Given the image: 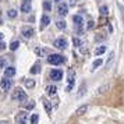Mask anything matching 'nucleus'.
I'll return each instance as SVG.
<instances>
[{
    "mask_svg": "<svg viewBox=\"0 0 124 124\" xmlns=\"http://www.w3.org/2000/svg\"><path fill=\"white\" fill-rule=\"evenodd\" d=\"M27 98H28L27 93H25L21 88H16L11 93V99L16 101V102H27Z\"/></svg>",
    "mask_w": 124,
    "mask_h": 124,
    "instance_id": "f257e3e1",
    "label": "nucleus"
},
{
    "mask_svg": "<svg viewBox=\"0 0 124 124\" xmlns=\"http://www.w3.org/2000/svg\"><path fill=\"white\" fill-rule=\"evenodd\" d=\"M47 62L50 63V64L57 66V64H62V63L64 62V57L60 56V54H50V56L47 57Z\"/></svg>",
    "mask_w": 124,
    "mask_h": 124,
    "instance_id": "f03ea898",
    "label": "nucleus"
},
{
    "mask_svg": "<svg viewBox=\"0 0 124 124\" xmlns=\"http://www.w3.org/2000/svg\"><path fill=\"white\" fill-rule=\"evenodd\" d=\"M16 121L18 124H27V121H28V113L18 112V114L16 116Z\"/></svg>",
    "mask_w": 124,
    "mask_h": 124,
    "instance_id": "7ed1b4c3",
    "label": "nucleus"
},
{
    "mask_svg": "<svg viewBox=\"0 0 124 124\" xmlns=\"http://www.w3.org/2000/svg\"><path fill=\"white\" fill-rule=\"evenodd\" d=\"M53 46L57 47V49L64 50V49L67 47V40H66V39H56V40H54V43H53Z\"/></svg>",
    "mask_w": 124,
    "mask_h": 124,
    "instance_id": "20e7f679",
    "label": "nucleus"
},
{
    "mask_svg": "<svg viewBox=\"0 0 124 124\" xmlns=\"http://www.w3.org/2000/svg\"><path fill=\"white\" fill-rule=\"evenodd\" d=\"M50 78L54 79V81H60L63 78V71H60V70H52Z\"/></svg>",
    "mask_w": 124,
    "mask_h": 124,
    "instance_id": "39448f33",
    "label": "nucleus"
},
{
    "mask_svg": "<svg viewBox=\"0 0 124 124\" xmlns=\"http://www.w3.org/2000/svg\"><path fill=\"white\" fill-rule=\"evenodd\" d=\"M67 13H68L67 4H64V3H60V4H59V8H57V14L64 17V16H67Z\"/></svg>",
    "mask_w": 124,
    "mask_h": 124,
    "instance_id": "423d86ee",
    "label": "nucleus"
},
{
    "mask_svg": "<svg viewBox=\"0 0 124 124\" xmlns=\"http://www.w3.org/2000/svg\"><path fill=\"white\" fill-rule=\"evenodd\" d=\"M21 10L24 13H29L31 10V0H23V3H21Z\"/></svg>",
    "mask_w": 124,
    "mask_h": 124,
    "instance_id": "0eeeda50",
    "label": "nucleus"
},
{
    "mask_svg": "<svg viewBox=\"0 0 124 124\" xmlns=\"http://www.w3.org/2000/svg\"><path fill=\"white\" fill-rule=\"evenodd\" d=\"M0 86H1L4 91L10 89V86H11V81H10V79H7V78L6 79H1V81H0Z\"/></svg>",
    "mask_w": 124,
    "mask_h": 124,
    "instance_id": "6e6552de",
    "label": "nucleus"
},
{
    "mask_svg": "<svg viewBox=\"0 0 124 124\" xmlns=\"http://www.w3.org/2000/svg\"><path fill=\"white\" fill-rule=\"evenodd\" d=\"M73 21L77 27H82V25H84V20H82V17H79V16H74Z\"/></svg>",
    "mask_w": 124,
    "mask_h": 124,
    "instance_id": "1a4fd4ad",
    "label": "nucleus"
},
{
    "mask_svg": "<svg viewBox=\"0 0 124 124\" xmlns=\"http://www.w3.org/2000/svg\"><path fill=\"white\" fill-rule=\"evenodd\" d=\"M74 77H75V71H74V70H68V77H67L68 85L74 84Z\"/></svg>",
    "mask_w": 124,
    "mask_h": 124,
    "instance_id": "9d476101",
    "label": "nucleus"
},
{
    "mask_svg": "<svg viewBox=\"0 0 124 124\" xmlns=\"http://www.w3.org/2000/svg\"><path fill=\"white\" fill-rule=\"evenodd\" d=\"M85 92H86V85H85V82H82L81 84V86H79V89H78V93H77V98H82V95H84Z\"/></svg>",
    "mask_w": 124,
    "mask_h": 124,
    "instance_id": "9b49d317",
    "label": "nucleus"
},
{
    "mask_svg": "<svg viewBox=\"0 0 124 124\" xmlns=\"http://www.w3.org/2000/svg\"><path fill=\"white\" fill-rule=\"evenodd\" d=\"M23 35L25 38H32V35H34V29L32 28H24L23 29Z\"/></svg>",
    "mask_w": 124,
    "mask_h": 124,
    "instance_id": "f8f14e48",
    "label": "nucleus"
},
{
    "mask_svg": "<svg viewBox=\"0 0 124 124\" xmlns=\"http://www.w3.org/2000/svg\"><path fill=\"white\" fill-rule=\"evenodd\" d=\"M42 102H43V106H45V109H46V113L52 114V106H50V103L47 102V99H46V98H42Z\"/></svg>",
    "mask_w": 124,
    "mask_h": 124,
    "instance_id": "ddd939ff",
    "label": "nucleus"
},
{
    "mask_svg": "<svg viewBox=\"0 0 124 124\" xmlns=\"http://www.w3.org/2000/svg\"><path fill=\"white\" fill-rule=\"evenodd\" d=\"M109 88H110V84H103L101 86V88H99V92H98V93H99V95H103V93H106L107 91H109Z\"/></svg>",
    "mask_w": 124,
    "mask_h": 124,
    "instance_id": "4468645a",
    "label": "nucleus"
},
{
    "mask_svg": "<svg viewBox=\"0 0 124 124\" xmlns=\"http://www.w3.org/2000/svg\"><path fill=\"white\" fill-rule=\"evenodd\" d=\"M4 74H6L7 78H8V77H13V75L16 74V68L14 67H7L6 70H4Z\"/></svg>",
    "mask_w": 124,
    "mask_h": 124,
    "instance_id": "2eb2a0df",
    "label": "nucleus"
},
{
    "mask_svg": "<svg viewBox=\"0 0 124 124\" xmlns=\"http://www.w3.org/2000/svg\"><path fill=\"white\" fill-rule=\"evenodd\" d=\"M86 110H88V106H86V105H82L81 107L77 109V116H82V114H85Z\"/></svg>",
    "mask_w": 124,
    "mask_h": 124,
    "instance_id": "dca6fc26",
    "label": "nucleus"
},
{
    "mask_svg": "<svg viewBox=\"0 0 124 124\" xmlns=\"http://www.w3.org/2000/svg\"><path fill=\"white\" fill-rule=\"evenodd\" d=\"M46 93H47V95H54V93H56V86H54V85H49V86L46 88Z\"/></svg>",
    "mask_w": 124,
    "mask_h": 124,
    "instance_id": "f3484780",
    "label": "nucleus"
},
{
    "mask_svg": "<svg viewBox=\"0 0 124 124\" xmlns=\"http://www.w3.org/2000/svg\"><path fill=\"white\" fill-rule=\"evenodd\" d=\"M105 52H106V46H99V47H96L95 49V54L96 56H99V54L105 53Z\"/></svg>",
    "mask_w": 124,
    "mask_h": 124,
    "instance_id": "a211bd4d",
    "label": "nucleus"
},
{
    "mask_svg": "<svg viewBox=\"0 0 124 124\" xmlns=\"http://www.w3.org/2000/svg\"><path fill=\"white\" fill-rule=\"evenodd\" d=\"M49 24H50V18L47 17V16H43L42 17V28L46 27V25H49Z\"/></svg>",
    "mask_w": 124,
    "mask_h": 124,
    "instance_id": "6ab92c4d",
    "label": "nucleus"
},
{
    "mask_svg": "<svg viewBox=\"0 0 124 124\" xmlns=\"http://www.w3.org/2000/svg\"><path fill=\"white\" fill-rule=\"evenodd\" d=\"M40 73V64H35L34 67L31 68V74H38Z\"/></svg>",
    "mask_w": 124,
    "mask_h": 124,
    "instance_id": "aec40b11",
    "label": "nucleus"
},
{
    "mask_svg": "<svg viewBox=\"0 0 124 124\" xmlns=\"http://www.w3.org/2000/svg\"><path fill=\"white\" fill-rule=\"evenodd\" d=\"M18 46H20V42L18 40H14V42H11V45H10V50H17L18 49Z\"/></svg>",
    "mask_w": 124,
    "mask_h": 124,
    "instance_id": "412c9836",
    "label": "nucleus"
},
{
    "mask_svg": "<svg viewBox=\"0 0 124 124\" xmlns=\"http://www.w3.org/2000/svg\"><path fill=\"white\" fill-rule=\"evenodd\" d=\"M25 86H27V88H34L35 81L34 79H27V81H25Z\"/></svg>",
    "mask_w": 124,
    "mask_h": 124,
    "instance_id": "4be33fe9",
    "label": "nucleus"
},
{
    "mask_svg": "<svg viewBox=\"0 0 124 124\" xmlns=\"http://www.w3.org/2000/svg\"><path fill=\"white\" fill-rule=\"evenodd\" d=\"M56 25H57V28L59 29H64L66 28V21H64V20H63V21H57Z\"/></svg>",
    "mask_w": 124,
    "mask_h": 124,
    "instance_id": "5701e85b",
    "label": "nucleus"
},
{
    "mask_svg": "<svg viewBox=\"0 0 124 124\" xmlns=\"http://www.w3.org/2000/svg\"><path fill=\"white\" fill-rule=\"evenodd\" d=\"M101 14L102 16H107V14H109V8H107V6H102L101 7Z\"/></svg>",
    "mask_w": 124,
    "mask_h": 124,
    "instance_id": "b1692460",
    "label": "nucleus"
},
{
    "mask_svg": "<svg viewBox=\"0 0 124 124\" xmlns=\"http://www.w3.org/2000/svg\"><path fill=\"white\" fill-rule=\"evenodd\" d=\"M43 8H45L46 11H50L52 10V3L50 1H45V3H43Z\"/></svg>",
    "mask_w": 124,
    "mask_h": 124,
    "instance_id": "393cba45",
    "label": "nucleus"
},
{
    "mask_svg": "<svg viewBox=\"0 0 124 124\" xmlns=\"http://www.w3.org/2000/svg\"><path fill=\"white\" fill-rule=\"evenodd\" d=\"M38 114H32V117H31V124H38Z\"/></svg>",
    "mask_w": 124,
    "mask_h": 124,
    "instance_id": "a878e982",
    "label": "nucleus"
},
{
    "mask_svg": "<svg viewBox=\"0 0 124 124\" xmlns=\"http://www.w3.org/2000/svg\"><path fill=\"white\" fill-rule=\"evenodd\" d=\"M8 17L10 18H16L17 17V11H16V10H10V11H8Z\"/></svg>",
    "mask_w": 124,
    "mask_h": 124,
    "instance_id": "bb28decb",
    "label": "nucleus"
},
{
    "mask_svg": "<svg viewBox=\"0 0 124 124\" xmlns=\"http://www.w3.org/2000/svg\"><path fill=\"white\" fill-rule=\"evenodd\" d=\"M101 64H102V60H101V59H96L95 62H93V68L99 67V66H101Z\"/></svg>",
    "mask_w": 124,
    "mask_h": 124,
    "instance_id": "cd10ccee",
    "label": "nucleus"
},
{
    "mask_svg": "<svg viewBox=\"0 0 124 124\" xmlns=\"http://www.w3.org/2000/svg\"><path fill=\"white\" fill-rule=\"evenodd\" d=\"M73 45H74V46H81L82 43H81V40H79V39L74 38V39H73Z\"/></svg>",
    "mask_w": 124,
    "mask_h": 124,
    "instance_id": "c85d7f7f",
    "label": "nucleus"
},
{
    "mask_svg": "<svg viewBox=\"0 0 124 124\" xmlns=\"http://www.w3.org/2000/svg\"><path fill=\"white\" fill-rule=\"evenodd\" d=\"M103 39H106V36H105L103 34H99V35L95 38V40H103Z\"/></svg>",
    "mask_w": 124,
    "mask_h": 124,
    "instance_id": "c756f323",
    "label": "nucleus"
},
{
    "mask_svg": "<svg viewBox=\"0 0 124 124\" xmlns=\"http://www.w3.org/2000/svg\"><path fill=\"white\" fill-rule=\"evenodd\" d=\"M35 53H36V54H45V50H43V49H39V47H36V49H35Z\"/></svg>",
    "mask_w": 124,
    "mask_h": 124,
    "instance_id": "7c9ffc66",
    "label": "nucleus"
},
{
    "mask_svg": "<svg viewBox=\"0 0 124 124\" xmlns=\"http://www.w3.org/2000/svg\"><path fill=\"white\" fill-rule=\"evenodd\" d=\"M25 107H27V109H34V107H35V103H34V102L27 103V105H25Z\"/></svg>",
    "mask_w": 124,
    "mask_h": 124,
    "instance_id": "2f4dec72",
    "label": "nucleus"
},
{
    "mask_svg": "<svg viewBox=\"0 0 124 124\" xmlns=\"http://www.w3.org/2000/svg\"><path fill=\"white\" fill-rule=\"evenodd\" d=\"M93 25H95V23H93V21H89V23H88V29H92Z\"/></svg>",
    "mask_w": 124,
    "mask_h": 124,
    "instance_id": "473e14b6",
    "label": "nucleus"
},
{
    "mask_svg": "<svg viewBox=\"0 0 124 124\" xmlns=\"http://www.w3.org/2000/svg\"><path fill=\"white\" fill-rule=\"evenodd\" d=\"M4 49H6V43L0 42V50H4Z\"/></svg>",
    "mask_w": 124,
    "mask_h": 124,
    "instance_id": "72a5a7b5",
    "label": "nucleus"
},
{
    "mask_svg": "<svg viewBox=\"0 0 124 124\" xmlns=\"http://www.w3.org/2000/svg\"><path fill=\"white\" fill-rule=\"evenodd\" d=\"M71 89H73V85H68L67 88H66V91H67V92H71Z\"/></svg>",
    "mask_w": 124,
    "mask_h": 124,
    "instance_id": "f704fd0d",
    "label": "nucleus"
},
{
    "mask_svg": "<svg viewBox=\"0 0 124 124\" xmlns=\"http://www.w3.org/2000/svg\"><path fill=\"white\" fill-rule=\"evenodd\" d=\"M70 1H71V4H73V6L75 4V3H77V0H70Z\"/></svg>",
    "mask_w": 124,
    "mask_h": 124,
    "instance_id": "c9c22d12",
    "label": "nucleus"
},
{
    "mask_svg": "<svg viewBox=\"0 0 124 124\" xmlns=\"http://www.w3.org/2000/svg\"><path fill=\"white\" fill-rule=\"evenodd\" d=\"M3 38H4V35H3V34H1V32H0V40L3 39Z\"/></svg>",
    "mask_w": 124,
    "mask_h": 124,
    "instance_id": "e433bc0d",
    "label": "nucleus"
},
{
    "mask_svg": "<svg viewBox=\"0 0 124 124\" xmlns=\"http://www.w3.org/2000/svg\"><path fill=\"white\" fill-rule=\"evenodd\" d=\"M56 1H59V0H56Z\"/></svg>",
    "mask_w": 124,
    "mask_h": 124,
    "instance_id": "4c0bfd02",
    "label": "nucleus"
}]
</instances>
